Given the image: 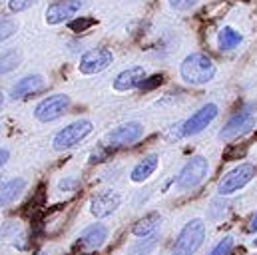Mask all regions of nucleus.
Wrapping results in <instances>:
<instances>
[{
	"label": "nucleus",
	"instance_id": "1",
	"mask_svg": "<svg viewBox=\"0 0 257 255\" xmlns=\"http://www.w3.org/2000/svg\"><path fill=\"white\" fill-rule=\"evenodd\" d=\"M215 64L203 52H192L180 64V76L190 86H205L215 78Z\"/></svg>",
	"mask_w": 257,
	"mask_h": 255
},
{
	"label": "nucleus",
	"instance_id": "2",
	"mask_svg": "<svg viewBox=\"0 0 257 255\" xmlns=\"http://www.w3.org/2000/svg\"><path fill=\"white\" fill-rule=\"evenodd\" d=\"M207 235V225L201 217H193L190 219L178 233L174 247H172V255H195L199 251V247L203 245Z\"/></svg>",
	"mask_w": 257,
	"mask_h": 255
},
{
	"label": "nucleus",
	"instance_id": "3",
	"mask_svg": "<svg viewBox=\"0 0 257 255\" xmlns=\"http://www.w3.org/2000/svg\"><path fill=\"white\" fill-rule=\"evenodd\" d=\"M209 174V162L203 156H192L180 170L176 178V190L178 191H193L199 188Z\"/></svg>",
	"mask_w": 257,
	"mask_h": 255
},
{
	"label": "nucleus",
	"instance_id": "4",
	"mask_svg": "<svg viewBox=\"0 0 257 255\" xmlns=\"http://www.w3.org/2000/svg\"><path fill=\"white\" fill-rule=\"evenodd\" d=\"M257 124V108L255 106H245L239 112H235L219 130L217 138L221 142H233L245 134H249Z\"/></svg>",
	"mask_w": 257,
	"mask_h": 255
},
{
	"label": "nucleus",
	"instance_id": "5",
	"mask_svg": "<svg viewBox=\"0 0 257 255\" xmlns=\"http://www.w3.org/2000/svg\"><path fill=\"white\" fill-rule=\"evenodd\" d=\"M255 178V166L253 164H239L235 166L233 170H229L217 184V193L221 197H227V195H233L237 191H241L247 184H251Z\"/></svg>",
	"mask_w": 257,
	"mask_h": 255
},
{
	"label": "nucleus",
	"instance_id": "6",
	"mask_svg": "<svg viewBox=\"0 0 257 255\" xmlns=\"http://www.w3.org/2000/svg\"><path fill=\"white\" fill-rule=\"evenodd\" d=\"M217 114H219V106L217 104H213V102L203 104L199 110H195L192 116L178 128V136L180 138H192V136L201 134L205 128L217 118Z\"/></svg>",
	"mask_w": 257,
	"mask_h": 255
},
{
	"label": "nucleus",
	"instance_id": "7",
	"mask_svg": "<svg viewBox=\"0 0 257 255\" xmlns=\"http://www.w3.org/2000/svg\"><path fill=\"white\" fill-rule=\"evenodd\" d=\"M94 130V124L90 120H76L72 124H68L66 128H62L56 136H54V150L58 152H64V150H70L74 146H78L80 142H84Z\"/></svg>",
	"mask_w": 257,
	"mask_h": 255
},
{
	"label": "nucleus",
	"instance_id": "8",
	"mask_svg": "<svg viewBox=\"0 0 257 255\" xmlns=\"http://www.w3.org/2000/svg\"><path fill=\"white\" fill-rule=\"evenodd\" d=\"M68 108H70V96H66V94H52V96H48V98H44V100H40L36 104L34 118L38 122L48 124V122H54L60 116H64L66 112H68Z\"/></svg>",
	"mask_w": 257,
	"mask_h": 255
},
{
	"label": "nucleus",
	"instance_id": "9",
	"mask_svg": "<svg viewBox=\"0 0 257 255\" xmlns=\"http://www.w3.org/2000/svg\"><path fill=\"white\" fill-rule=\"evenodd\" d=\"M146 134V128L142 122H126L122 126L114 128L108 136H106V144L112 148H130L134 144H138Z\"/></svg>",
	"mask_w": 257,
	"mask_h": 255
},
{
	"label": "nucleus",
	"instance_id": "10",
	"mask_svg": "<svg viewBox=\"0 0 257 255\" xmlns=\"http://www.w3.org/2000/svg\"><path fill=\"white\" fill-rule=\"evenodd\" d=\"M112 62H114V54L108 48H94V50H88L82 54L78 70L84 76H94V74H100L106 68H110Z\"/></svg>",
	"mask_w": 257,
	"mask_h": 255
},
{
	"label": "nucleus",
	"instance_id": "11",
	"mask_svg": "<svg viewBox=\"0 0 257 255\" xmlns=\"http://www.w3.org/2000/svg\"><path fill=\"white\" fill-rule=\"evenodd\" d=\"M82 6H84L82 0H56V2H52V4L46 8V14H44L46 24L58 26V24H62V22L72 20V18L82 10Z\"/></svg>",
	"mask_w": 257,
	"mask_h": 255
},
{
	"label": "nucleus",
	"instance_id": "12",
	"mask_svg": "<svg viewBox=\"0 0 257 255\" xmlns=\"http://www.w3.org/2000/svg\"><path fill=\"white\" fill-rule=\"evenodd\" d=\"M120 205H122V195L118 191L114 190L100 191L90 201V213L96 219H104V217H110L112 213H116Z\"/></svg>",
	"mask_w": 257,
	"mask_h": 255
},
{
	"label": "nucleus",
	"instance_id": "13",
	"mask_svg": "<svg viewBox=\"0 0 257 255\" xmlns=\"http://www.w3.org/2000/svg\"><path fill=\"white\" fill-rule=\"evenodd\" d=\"M148 78V72L144 70V66H130L126 70H122L116 78H114V90L116 92H132L144 86Z\"/></svg>",
	"mask_w": 257,
	"mask_h": 255
},
{
	"label": "nucleus",
	"instance_id": "14",
	"mask_svg": "<svg viewBox=\"0 0 257 255\" xmlns=\"http://www.w3.org/2000/svg\"><path fill=\"white\" fill-rule=\"evenodd\" d=\"M106 239H108V227L104 223H92L80 233L76 247H80L82 251H96L106 243Z\"/></svg>",
	"mask_w": 257,
	"mask_h": 255
},
{
	"label": "nucleus",
	"instance_id": "15",
	"mask_svg": "<svg viewBox=\"0 0 257 255\" xmlns=\"http://www.w3.org/2000/svg\"><path fill=\"white\" fill-rule=\"evenodd\" d=\"M46 88V80L40 74H32V76H24L22 80H18L12 90H10V98L12 100H22L30 94H38Z\"/></svg>",
	"mask_w": 257,
	"mask_h": 255
},
{
	"label": "nucleus",
	"instance_id": "16",
	"mask_svg": "<svg viewBox=\"0 0 257 255\" xmlns=\"http://www.w3.org/2000/svg\"><path fill=\"white\" fill-rule=\"evenodd\" d=\"M158 168H160V156H158V154H148V156H144V158L132 168L130 180H132L134 184H144V182H148V180L158 172Z\"/></svg>",
	"mask_w": 257,
	"mask_h": 255
},
{
	"label": "nucleus",
	"instance_id": "17",
	"mask_svg": "<svg viewBox=\"0 0 257 255\" xmlns=\"http://www.w3.org/2000/svg\"><path fill=\"white\" fill-rule=\"evenodd\" d=\"M160 225H162V215H160L158 211H150V213H146L142 219H138V221L134 223L132 233H134L136 237H148V235H152V233H158Z\"/></svg>",
	"mask_w": 257,
	"mask_h": 255
},
{
	"label": "nucleus",
	"instance_id": "18",
	"mask_svg": "<svg viewBox=\"0 0 257 255\" xmlns=\"http://www.w3.org/2000/svg\"><path fill=\"white\" fill-rule=\"evenodd\" d=\"M243 42V36L239 30L231 28V26H223L217 32V48L221 52H231L235 48H239V44Z\"/></svg>",
	"mask_w": 257,
	"mask_h": 255
},
{
	"label": "nucleus",
	"instance_id": "19",
	"mask_svg": "<svg viewBox=\"0 0 257 255\" xmlns=\"http://www.w3.org/2000/svg\"><path fill=\"white\" fill-rule=\"evenodd\" d=\"M24 188H26V182L22 178H14V180H8L6 184H2L0 186V207H6L12 201H16V197L24 191Z\"/></svg>",
	"mask_w": 257,
	"mask_h": 255
},
{
	"label": "nucleus",
	"instance_id": "20",
	"mask_svg": "<svg viewBox=\"0 0 257 255\" xmlns=\"http://www.w3.org/2000/svg\"><path fill=\"white\" fill-rule=\"evenodd\" d=\"M158 241H160V235H158V233H152V235H148V237H140V239L132 245L130 255H150L156 249Z\"/></svg>",
	"mask_w": 257,
	"mask_h": 255
},
{
	"label": "nucleus",
	"instance_id": "21",
	"mask_svg": "<svg viewBox=\"0 0 257 255\" xmlns=\"http://www.w3.org/2000/svg\"><path fill=\"white\" fill-rule=\"evenodd\" d=\"M22 62V52L12 48V50H6L4 54H0V74H8L12 70H16Z\"/></svg>",
	"mask_w": 257,
	"mask_h": 255
},
{
	"label": "nucleus",
	"instance_id": "22",
	"mask_svg": "<svg viewBox=\"0 0 257 255\" xmlns=\"http://www.w3.org/2000/svg\"><path fill=\"white\" fill-rule=\"evenodd\" d=\"M233 243H235L233 237H231V235H225V237H221V239L213 245V249H211L207 255H231Z\"/></svg>",
	"mask_w": 257,
	"mask_h": 255
},
{
	"label": "nucleus",
	"instance_id": "23",
	"mask_svg": "<svg viewBox=\"0 0 257 255\" xmlns=\"http://www.w3.org/2000/svg\"><path fill=\"white\" fill-rule=\"evenodd\" d=\"M16 30H18V24H16L14 20H10V18L0 20V42H4V40H8L10 36H14Z\"/></svg>",
	"mask_w": 257,
	"mask_h": 255
},
{
	"label": "nucleus",
	"instance_id": "24",
	"mask_svg": "<svg viewBox=\"0 0 257 255\" xmlns=\"http://www.w3.org/2000/svg\"><path fill=\"white\" fill-rule=\"evenodd\" d=\"M36 4V0H8V8H10V12H24V10H28L30 6H34Z\"/></svg>",
	"mask_w": 257,
	"mask_h": 255
},
{
	"label": "nucleus",
	"instance_id": "25",
	"mask_svg": "<svg viewBox=\"0 0 257 255\" xmlns=\"http://www.w3.org/2000/svg\"><path fill=\"white\" fill-rule=\"evenodd\" d=\"M168 2L178 12H188V10H192L193 6L197 4V0H168Z\"/></svg>",
	"mask_w": 257,
	"mask_h": 255
},
{
	"label": "nucleus",
	"instance_id": "26",
	"mask_svg": "<svg viewBox=\"0 0 257 255\" xmlns=\"http://www.w3.org/2000/svg\"><path fill=\"white\" fill-rule=\"evenodd\" d=\"M74 188H78V180L76 178H64L60 182V190H74Z\"/></svg>",
	"mask_w": 257,
	"mask_h": 255
},
{
	"label": "nucleus",
	"instance_id": "27",
	"mask_svg": "<svg viewBox=\"0 0 257 255\" xmlns=\"http://www.w3.org/2000/svg\"><path fill=\"white\" fill-rule=\"evenodd\" d=\"M10 160V152L6 150V148H0V168L2 166H6V162Z\"/></svg>",
	"mask_w": 257,
	"mask_h": 255
},
{
	"label": "nucleus",
	"instance_id": "28",
	"mask_svg": "<svg viewBox=\"0 0 257 255\" xmlns=\"http://www.w3.org/2000/svg\"><path fill=\"white\" fill-rule=\"evenodd\" d=\"M249 231H257V211L253 213V217L249 221Z\"/></svg>",
	"mask_w": 257,
	"mask_h": 255
},
{
	"label": "nucleus",
	"instance_id": "29",
	"mask_svg": "<svg viewBox=\"0 0 257 255\" xmlns=\"http://www.w3.org/2000/svg\"><path fill=\"white\" fill-rule=\"evenodd\" d=\"M2 106H4V94L0 92V108H2Z\"/></svg>",
	"mask_w": 257,
	"mask_h": 255
},
{
	"label": "nucleus",
	"instance_id": "30",
	"mask_svg": "<svg viewBox=\"0 0 257 255\" xmlns=\"http://www.w3.org/2000/svg\"><path fill=\"white\" fill-rule=\"evenodd\" d=\"M253 245H255V247H257V239H255V241H253Z\"/></svg>",
	"mask_w": 257,
	"mask_h": 255
},
{
	"label": "nucleus",
	"instance_id": "31",
	"mask_svg": "<svg viewBox=\"0 0 257 255\" xmlns=\"http://www.w3.org/2000/svg\"><path fill=\"white\" fill-rule=\"evenodd\" d=\"M38 255H46V253H38Z\"/></svg>",
	"mask_w": 257,
	"mask_h": 255
}]
</instances>
